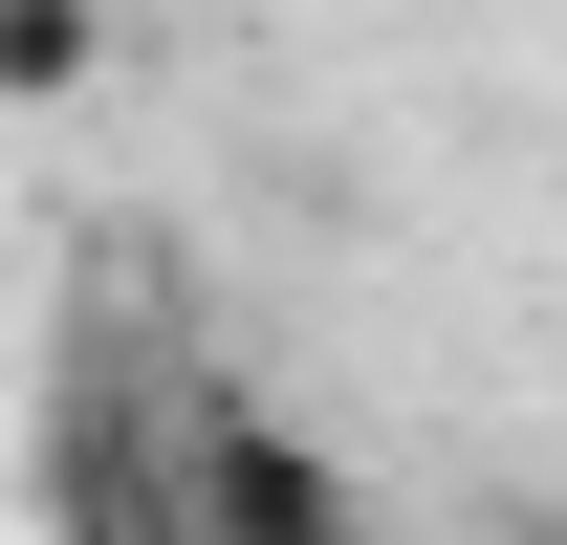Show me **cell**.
Segmentation results:
<instances>
[{"label": "cell", "instance_id": "6da1fadb", "mask_svg": "<svg viewBox=\"0 0 567 545\" xmlns=\"http://www.w3.org/2000/svg\"><path fill=\"white\" fill-rule=\"evenodd\" d=\"M197 545H371L328 480L284 459V436H218V480H197Z\"/></svg>", "mask_w": 567, "mask_h": 545}]
</instances>
